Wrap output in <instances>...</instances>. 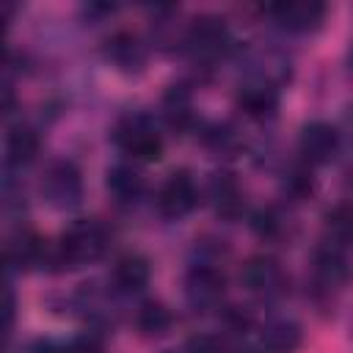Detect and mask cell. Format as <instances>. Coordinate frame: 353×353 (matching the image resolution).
Instances as JSON below:
<instances>
[{
	"label": "cell",
	"mask_w": 353,
	"mask_h": 353,
	"mask_svg": "<svg viewBox=\"0 0 353 353\" xmlns=\"http://www.w3.org/2000/svg\"><path fill=\"white\" fill-rule=\"evenodd\" d=\"M105 248H108L105 226L97 218H80L63 232V237L58 243V259H61V265L80 268V265L99 259L105 254Z\"/></svg>",
	"instance_id": "cell-1"
},
{
	"label": "cell",
	"mask_w": 353,
	"mask_h": 353,
	"mask_svg": "<svg viewBox=\"0 0 353 353\" xmlns=\"http://www.w3.org/2000/svg\"><path fill=\"white\" fill-rule=\"evenodd\" d=\"M116 146L135 160H157L163 154V135L146 113H127L113 127Z\"/></svg>",
	"instance_id": "cell-2"
},
{
	"label": "cell",
	"mask_w": 353,
	"mask_h": 353,
	"mask_svg": "<svg viewBox=\"0 0 353 353\" xmlns=\"http://www.w3.org/2000/svg\"><path fill=\"white\" fill-rule=\"evenodd\" d=\"M39 190L52 210H74L83 201V174L72 160H52L41 174Z\"/></svg>",
	"instance_id": "cell-3"
},
{
	"label": "cell",
	"mask_w": 353,
	"mask_h": 353,
	"mask_svg": "<svg viewBox=\"0 0 353 353\" xmlns=\"http://www.w3.org/2000/svg\"><path fill=\"white\" fill-rule=\"evenodd\" d=\"M226 295V279L223 273L210 265V262H199L188 270L185 276V301L193 312H215L221 306Z\"/></svg>",
	"instance_id": "cell-4"
},
{
	"label": "cell",
	"mask_w": 353,
	"mask_h": 353,
	"mask_svg": "<svg viewBox=\"0 0 353 353\" xmlns=\"http://www.w3.org/2000/svg\"><path fill=\"white\" fill-rule=\"evenodd\" d=\"M185 47L193 52L196 61H212L229 47V28L215 14H199L188 22Z\"/></svg>",
	"instance_id": "cell-5"
},
{
	"label": "cell",
	"mask_w": 353,
	"mask_h": 353,
	"mask_svg": "<svg viewBox=\"0 0 353 353\" xmlns=\"http://www.w3.org/2000/svg\"><path fill=\"white\" fill-rule=\"evenodd\" d=\"M240 281H243V287L248 292H254L259 298H279V295L287 292V284H290V279H287L284 268L279 265V259L265 256V254H256L243 265Z\"/></svg>",
	"instance_id": "cell-6"
},
{
	"label": "cell",
	"mask_w": 353,
	"mask_h": 353,
	"mask_svg": "<svg viewBox=\"0 0 353 353\" xmlns=\"http://www.w3.org/2000/svg\"><path fill=\"white\" fill-rule=\"evenodd\" d=\"M325 3L317 0H284L268 6L270 19L290 33H314L325 19Z\"/></svg>",
	"instance_id": "cell-7"
},
{
	"label": "cell",
	"mask_w": 353,
	"mask_h": 353,
	"mask_svg": "<svg viewBox=\"0 0 353 353\" xmlns=\"http://www.w3.org/2000/svg\"><path fill=\"white\" fill-rule=\"evenodd\" d=\"M196 201H199V190H196L190 171H185V168L171 171L157 193V210L163 218H171V221L185 218L196 207Z\"/></svg>",
	"instance_id": "cell-8"
},
{
	"label": "cell",
	"mask_w": 353,
	"mask_h": 353,
	"mask_svg": "<svg viewBox=\"0 0 353 353\" xmlns=\"http://www.w3.org/2000/svg\"><path fill=\"white\" fill-rule=\"evenodd\" d=\"M245 77L243 80H256L273 88H281L290 80V58L276 50V47H256L245 55Z\"/></svg>",
	"instance_id": "cell-9"
},
{
	"label": "cell",
	"mask_w": 353,
	"mask_h": 353,
	"mask_svg": "<svg viewBox=\"0 0 353 353\" xmlns=\"http://www.w3.org/2000/svg\"><path fill=\"white\" fill-rule=\"evenodd\" d=\"M336 149H339V132L328 121H309L301 127L298 152L306 163H314V165L331 163Z\"/></svg>",
	"instance_id": "cell-10"
},
{
	"label": "cell",
	"mask_w": 353,
	"mask_h": 353,
	"mask_svg": "<svg viewBox=\"0 0 353 353\" xmlns=\"http://www.w3.org/2000/svg\"><path fill=\"white\" fill-rule=\"evenodd\" d=\"M207 201L212 212L223 221H237L243 212V188L229 171H215L207 179Z\"/></svg>",
	"instance_id": "cell-11"
},
{
	"label": "cell",
	"mask_w": 353,
	"mask_h": 353,
	"mask_svg": "<svg viewBox=\"0 0 353 353\" xmlns=\"http://www.w3.org/2000/svg\"><path fill=\"white\" fill-rule=\"evenodd\" d=\"M312 276H314V281H317L320 290H328L331 292V290L345 287L347 279H350V265H347L345 251L323 240V245L312 256Z\"/></svg>",
	"instance_id": "cell-12"
},
{
	"label": "cell",
	"mask_w": 353,
	"mask_h": 353,
	"mask_svg": "<svg viewBox=\"0 0 353 353\" xmlns=\"http://www.w3.org/2000/svg\"><path fill=\"white\" fill-rule=\"evenodd\" d=\"M105 58L124 74H138L146 66V47L130 30H119L105 41Z\"/></svg>",
	"instance_id": "cell-13"
},
{
	"label": "cell",
	"mask_w": 353,
	"mask_h": 353,
	"mask_svg": "<svg viewBox=\"0 0 353 353\" xmlns=\"http://www.w3.org/2000/svg\"><path fill=\"white\" fill-rule=\"evenodd\" d=\"M303 342V331L292 317H270L259 328V345L265 353H295Z\"/></svg>",
	"instance_id": "cell-14"
},
{
	"label": "cell",
	"mask_w": 353,
	"mask_h": 353,
	"mask_svg": "<svg viewBox=\"0 0 353 353\" xmlns=\"http://www.w3.org/2000/svg\"><path fill=\"white\" fill-rule=\"evenodd\" d=\"M6 256H8V265H11L14 270H36V268H41L44 259H47V243H44L39 234H33V232L19 229V232L8 240Z\"/></svg>",
	"instance_id": "cell-15"
},
{
	"label": "cell",
	"mask_w": 353,
	"mask_h": 353,
	"mask_svg": "<svg viewBox=\"0 0 353 353\" xmlns=\"http://www.w3.org/2000/svg\"><path fill=\"white\" fill-rule=\"evenodd\" d=\"M237 105L251 119H270L279 108V88L256 80H243L237 88Z\"/></svg>",
	"instance_id": "cell-16"
},
{
	"label": "cell",
	"mask_w": 353,
	"mask_h": 353,
	"mask_svg": "<svg viewBox=\"0 0 353 353\" xmlns=\"http://www.w3.org/2000/svg\"><path fill=\"white\" fill-rule=\"evenodd\" d=\"M149 279H152V268L149 259L141 254H124L113 265V284L121 292H138L149 284Z\"/></svg>",
	"instance_id": "cell-17"
},
{
	"label": "cell",
	"mask_w": 353,
	"mask_h": 353,
	"mask_svg": "<svg viewBox=\"0 0 353 353\" xmlns=\"http://www.w3.org/2000/svg\"><path fill=\"white\" fill-rule=\"evenodd\" d=\"M105 188L116 204H135L143 193V179L130 165H113L105 176Z\"/></svg>",
	"instance_id": "cell-18"
},
{
	"label": "cell",
	"mask_w": 353,
	"mask_h": 353,
	"mask_svg": "<svg viewBox=\"0 0 353 353\" xmlns=\"http://www.w3.org/2000/svg\"><path fill=\"white\" fill-rule=\"evenodd\" d=\"M323 234L325 243L336 248H350L353 245V204H334L323 215Z\"/></svg>",
	"instance_id": "cell-19"
},
{
	"label": "cell",
	"mask_w": 353,
	"mask_h": 353,
	"mask_svg": "<svg viewBox=\"0 0 353 353\" xmlns=\"http://www.w3.org/2000/svg\"><path fill=\"white\" fill-rule=\"evenodd\" d=\"M39 146H41V141H39V132L33 127H28V124L14 127L8 132V138H6L8 163L11 165H28V163H33L36 154H39Z\"/></svg>",
	"instance_id": "cell-20"
},
{
	"label": "cell",
	"mask_w": 353,
	"mask_h": 353,
	"mask_svg": "<svg viewBox=\"0 0 353 353\" xmlns=\"http://www.w3.org/2000/svg\"><path fill=\"white\" fill-rule=\"evenodd\" d=\"M135 325L143 336H163L174 325V314L165 303L160 301H143L135 312Z\"/></svg>",
	"instance_id": "cell-21"
},
{
	"label": "cell",
	"mask_w": 353,
	"mask_h": 353,
	"mask_svg": "<svg viewBox=\"0 0 353 353\" xmlns=\"http://www.w3.org/2000/svg\"><path fill=\"white\" fill-rule=\"evenodd\" d=\"M201 143L215 154V157H234L237 149H240V135L232 124L226 121H215L204 130L201 135Z\"/></svg>",
	"instance_id": "cell-22"
},
{
	"label": "cell",
	"mask_w": 353,
	"mask_h": 353,
	"mask_svg": "<svg viewBox=\"0 0 353 353\" xmlns=\"http://www.w3.org/2000/svg\"><path fill=\"white\" fill-rule=\"evenodd\" d=\"M163 110H165V119L171 127H188L190 119H193V110H190V94L182 88V85H171L165 99H163Z\"/></svg>",
	"instance_id": "cell-23"
},
{
	"label": "cell",
	"mask_w": 353,
	"mask_h": 353,
	"mask_svg": "<svg viewBox=\"0 0 353 353\" xmlns=\"http://www.w3.org/2000/svg\"><path fill=\"white\" fill-rule=\"evenodd\" d=\"M281 190H284V196H290L292 201L306 199V196L314 190V179H312L309 168H306V165H292L290 171H284V176H281Z\"/></svg>",
	"instance_id": "cell-24"
},
{
	"label": "cell",
	"mask_w": 353,
	"mask_h": 353,
	"mask_svg": "<svg viewBox=\"0 0 353 353\" xmlns=\"http://www.w3.org/2000/svg\"><path fill=\"white\" fill-rule=\"evenodd\" d=\"M254 229H256V234H262V237H270V240H276V237H281L284 234V215L276 210V207H262L256 215H254Z\"/></svg>",
	"instance_id": "cell-25"
},
{
	"label": "cell",
	"mask_w": 353,
	"mask_h": 353,
	"mask_svg": "<svg viewBox=\"0 0 353 353\" xmlns=\"http://www.w3.org/2000/svg\"><path fill=\"white\" fill-rule=\"evenodd\" d=\"M61 353H99V342L85 334V336L72 339L66 347H61Z\"/></svg>",
	"instance_id": "cell-26"
},
{
	"label": "cell",
	"mask_w": 353,
	"mask_h": 353,
	"mask_svg": "<svg viewBox=\"0 0 353 353\" xmlns=\"http://www.w3.org/2000/svg\"><path fill=\"white\" fill-rule=\"evenodd\" d=\"M345 135H347V141L353 146V105L345 110Z\"/></svg>",
	"instance_id": "cell-27"
},
{
	"label": "cell",
	"mask_w": 353,
	"mask_h": 353,
	"mask_svg": "<svg viewBox=\"0 0 353 353\" xmlns=\"http://www.w3.org/2000/svg\"><path fill=\"white\" fill-rule=\"evenodd\" d=\"M163 353H188L185 347H179V350H163Z\"/></svg>",
	"instance_id": "cell-28"
},
{
	"label": "cell",
	"mask_w": 353,
	"mask_h": 353,
	"mask_svg": "<svg viewBox=\"0 0 353 353\" xmlns=\"http://www.w3.org/2000/svg\"><path fill=\"white\" fill-rule=\"evenodd\" d=\"M350 66H353V50H350Z\"/></svg>",
	"instance_id": "cell-29"
},
{
	"label": "cell",
	"mask_w": 353,
	"mask_h": 353,
	"mask_svg": "<svg viewBox=\"0 0 353 353\" xmlns=\"http://www.w3.org/2000/svg\"><path fill=\"white\" fill-rule=\"evenodd\" d=\"M350 334H353V323H350Z\"/></svg>",
	"instance_id": "cell-30"
}]
</instances>
